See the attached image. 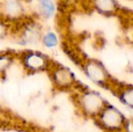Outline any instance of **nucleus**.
<instances>
[{"mask_svg":"<svg viewBox=\"0 0 133 132\" xmlns=\"http://www.w3.org/2000/svg\"><path fill=\"white\" fill-rule=\"evenodd\" d=\"M44 43L48 47H53L57 44V39L55 34L48 33L44 38Z\"/></svg>","mask_w":133,"mask_h":132,"instance_id":"obj_4","label":"nucleus"},{"mask_svg":"<svg viewBox=\"0 0 133 132\" xmlns=\"http://www.w3.org/2000/svg\"><path fill=\"white\" fill-rule=\"evenodd\" d=\"M104 121L106 124L111 125V126H115L117 125L119 121H120V117L114 111H108L105 114L104 117Z\"/></svg>","mask_w":133,"mask_h":132,"instance_id":"obj_1","label":"nucleus"},{"mask_svg":"<svg viewBox=\"0 0 133 132\" xmlns=\"http://www.w3.org/2000/svg\"><path fill=\"white\" fill-rule=\"evenodd\" d=\"M42 7H43V11L44 14L48 16H49L52 12H53V5L52 2L49 0H42Z\"/></svg>","mask_w":133,"mask_h":132,"instance_id":"obj_3","label":"nucleus"},{"mask_svg":"<svg viewBox=\"0 0 133 132\" xmlns=\"http://www.w3.org/2000/svg\"><path fill=\"white\" fill-rule=\"evenodd\" d=\"M7 64V61L5 59H0V69L3 68Z\"/></svg>","mask_w":133,"mask_h":132,"instance_id":"obj_6","label":"nucleus"},{"mask_svg":"<svg viewBox=\"0 0 133 132\" xmlns=\"http://www.w3.org/2000/svg\"><path fill=\"white\" fill-rule=\"evenodd\" d=\"M89 73L90 74V76L94 79L95 80L99 79L100 78H101V72L99 68H96V67H93L90 68V69H89Z\"/></svg>","mask_w":133,"mask_h":132,"instance_id":"obj_5","label":"nucleus"},{"mask_svg":"<svg viewBox=\"0 0 133 132\" xmlns=\"http://www.w3.org/2000/svg\"><path fill=\"white\" fill-rule=\"evenodd\" d=\"M27 64L32 68H40L41 66H42L44 65V61L39 56L31 55L27 59Z\"/></svg>","mask_w":133,"mask_h":132,"instance_id":"obj_2","label":"nucleus"}]
</instances>
